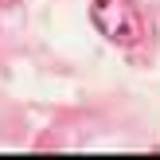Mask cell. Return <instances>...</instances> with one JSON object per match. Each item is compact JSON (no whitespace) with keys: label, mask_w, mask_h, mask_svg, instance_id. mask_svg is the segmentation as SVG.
Returning a JSON list of instances; mask_svg holds the SVG:
<instances>
[{"label":"cell","mask_w":160,"mask_h":160,"mask_svg":"<svg viewBox=\"0 0 160 160\" xmlns=\"http://www.w3.org/2000/svg\"><path fill=\"white\" fill-rule=\"evenodd\" d=\"M16 4H20V0H0V8H16Z\"/></svg>","instance_id":"7a4b0ae2"},{"label":"cell","mask_w":160,"mask_h":160,"mask_svg":"<svg viewBox=\"0 0 160 160\" xmlns=\"http://www.w3.org/2000/svg\"><path fill=\"white\" fill-rule=\"evenodd\" d=\"M90 23L98 28V35H106L117 47H137L145 39V16L133 0H94Z\"/></svg>","instance_id":"6da1fadb"}]
</instances>
